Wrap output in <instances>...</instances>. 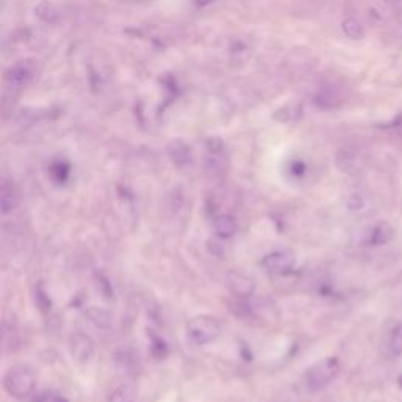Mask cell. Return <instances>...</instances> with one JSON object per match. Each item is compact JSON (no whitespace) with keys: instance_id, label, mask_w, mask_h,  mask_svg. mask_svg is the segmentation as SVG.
Returning a JSON list of instances; mask_svg holds the SVG:
<instances>
[{"instance_id":"6da1fadb","label":"cell","mask_w":402,"mask_h":402,"mask_svg":"<svg viewBox=\"0 0 402 402\" xmlns=\"http://www.w3.org/2000/svg\"><path fill=\"white\" fill-rule=\"evenodd\" d=\"M4 388L11 398L26 401L35 393L36 378L34 373L27 368L10 369L4 377Z\"/></svg>"},{"instance_id":"7a4b0ae2","label":"cell","mask_w":402,"mask_h":402,"mask_svg":"<svg viewBox=\"0 0 402 402\" xmlns=\"http://www.w3.org/2000/svg\"><path fill=\"white\" fill-rule=\"evenodd\" d=\"M339 371V361L335 357H327L314 365L306 371L304 376V385L306 391L316 393L334 381Z\"/></svg>"},{"instance_id":"3957f363","label":"cell","mask_w":402,"mask_h":402,"mask_svg":"<svg viewBox=\"0 0 402 402\" xmlns=\"http://www.w3.org/2000/svg\"><path fill=\"white\" fill-rule=\"evenodd\" d=\"M222 334L219 321L207 314H200L187 322V336L193 344L205 346L215 341Z\"/></svg>"},{"instance_id":"277c9868","label":"cell","mask_w":402,"mask_h":402,"mask_svg":"<svg viewBox=\"0 0 402 402\" xmlns=\"http://www.w3.org/2000/svg\"><path fill=\"white\" fill-rule=\"evenodd\" d=\"M227 284L230 291L234 294L239 299H249L254 294V282L253 278L249 275H245L242 272H237V270H230L227 275Z\"/></svg>"},{"instance_id":"5b68a950","label":"cell","mask_w":402,"mask_h":402,"mask_svg":"<svg viewBox=\"0 0 402 402\" xmlns=\"http://www.w3.org/2000/svg\"><path fill=\"white\" fill-rule=\"evenodd\" d=\"M294 254L291 252H286V250H277L266 254L264 258H262V267L267 269L269 272H275V274H284V272H289L294 266Z\"/></svg>"},{"instance_id":"8992f818","label":"cell","mask_w":402,"mask_h":402,"mask_svg":"<svg viewBox=\"0 0 402 402\" xmlns=\"http://www.w3.org/2000/svg\"><path fill=\"white\" fill-rule=\"evenodd\" d=\"M19 190L11 180L0 176V212H11L19 205Z\"/></svg>"},{"instance_id":"52a82bcc","label":"cell","mask_w":402,"mask_h":402,"mask_svg":"<svg viewBox=\"0 0 402 402\" xmlns=\"http://www.w3.org/2000/svg\"><path fill=\"white\" fill-rule=\"evenodd\" d=\"M71 352L77 361H88L95 354V343L83 331H76L71 336Z\"/></svg>"},{"instance_id":"ba28073f","label":"cell","mask_w":402,"mask_h":402,"mask_svg":"<svg viewBox=\"0 0 402 402\" xmlns=\"http://www.w3.org/2000/svg\"><path fill=\"white\" fill-rule=\"evenodd\" d=\"M214 233L220 239H230L237 233V222L230 214H220L212 222Z\"/></svg>"},{"instance_id":"9c48e42d","label":"cell","mask_w":402,"mask_h":402,"mask_svg":"<svg viewBox=\"0 0 402 402\" xmlns=\"http://www.w3.org/2000/svg\"><path fill=\"white\" fill-rule=\"evenodd\" d=\"M391 239H393V228L388 225V223H378V225L371 230L368 244L378 247L388 244Z\"/></svg>"},{"instance_id":"30bf717a","label":"cell","mask_w":402,"mask_h":402,"mask_svg":"<svg viewBox=\"0 0 402 402\" xmlns=\"http://www.w3.org/2000/svg\"><path fill=\"white\" fill-rule=\"evenodd\" d=\"M386 349H388L391 357H401L402 355V321H399L390 331Z\"/></svg>"},{"instance_id":"8fae6325","label":"cell","mask_w":402,"mask_h":402,"mask_svg":"<svg viewBox=\"0 0 402 402\" xmlns=\"http://www.w3.org/2000/svg\"><path fill=\"white\" fill-rule=\"evenodd\" d=\"M343 32L351 40H361L365 36V30L363 26L355 18H347L343 21Z\"/></svg>"},{"instance_id":"7c38bea8","label":"cell","mask_w":402,"mask_h":402,"mask_svg":"<svg viewBox=\"0 0 402 402\" xmlns=\"http://www.w3.org/2000/svg\"><path fill=\"white\" fill-rule=\"evenodd\" d=\"M135 391L130 385H121L110 394L109 402H134Z\"/></svg>"},{"instance_id":"4fadbf2b","label":"cell","mask_w":402,"mask_h":402,"mask_svg":"<svg viewBox=\"0 0 402 402\" xmlns=\"http://www.w3.org/2000/svg\"><path fill=\"white\" fill-rule=\"evenodd\" d=\"M38 402H68L63 396H58V394H44Z\"/></svg>"},{"instance_id":"5bb4252c","label":"cell","mask_w":402,"mask_h":402,"mask_svg":"<svg viewBox=\"0 0 402 402\" xmlns=\"http://www.w3.org/2000/svg\"><path fill=\"white\" fill-rule=\"evenodd\" d=\"M195 2H197V5H198V6H206V5L212 4L214 0H195Z\"/></svg>"},{"instance_id":"9a60e30c","label":"cell","mask_w":402,"mask_h":402,"mask_svg":"<svg viewBox=\"0 0 402 402\" xmlns=\"http://www.w3.org/2000/svg\"><path fill=\"white\" fill-rule=\"evenodd\" d=\"M388 2H390V4H401L402 0H388Z\"/></svg>"}]
</instances>
